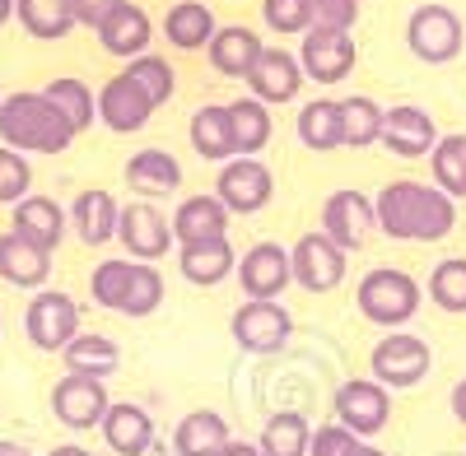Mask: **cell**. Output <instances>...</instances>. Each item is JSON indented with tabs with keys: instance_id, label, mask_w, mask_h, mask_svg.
Returning <instances> with one entry per match:
<instances>
[{
	"instance_id": "1",
	"label": "cell",
	"mask_w": 466,
	"mask_h": 456,
	"mask_svg": "<svg viewBox=\"0 0 466 456\" xmlns=\"http://www.w3.org/2000/svg\"><path fill=\"white\" fill-rule=\"evenodd\" d=\"M378 228L392 243H439L457 228V201L434 182H387L373 196Z\"/></svg>"
},
{
	"instance_id": "2",
	"label": "cell",
	"mask_w": 466,
	"mask_h": 456,
	"mask_svg": "<svg viewBox=\"0 0 466 456\" xmlns=\"http://www.w3.org/2000/svg\"><path fill=\"white\" fill-rule=\"evenodd\" d=\"M0 144L19 154H66L75 144V126L43 94H10L0 98Z\"/></svg>"
},
{
	"instance_id": "3",
	"label": "cell",
	"mask_w": 466,
	"mask_h": 456,
	"mask_svg": "<svg viewBox=\"0 0 466 456\" xmlns=\"http://www.w3.org/2000/svg\"><path fill=\"white\" fill-rule=\"evenodd\" d=\"M420 298L424 289L406 275V271H392V265H378V271H369L360 280V312L373 322V326H387V331H401L415 312H420Z\"/></svg>"
},
{
	"instance_id": "4",
	"label": "cell",
	"mask_w": 466,
	"mask_h": 456,
	"mask_svg": "<svg viewBox=\"0 0 466 456\" xmlns=\"http://www.w3.org/2000/svg\"><path fill=\"white\" fill-rule=\"evenodd\" d=\"M430 368H434L430 345H424L420 335H410V331H387L378 345H373V354H369L373 382H382L387 392H410V387H420L424 377H430Z\"/></svg>"
},
{
	"instance_id": "5",
	"label": "cell",
	"mask_w": 466,
	"mask_h": 456,
	"mask_svg": "<svg viewBox=\"0 0 466 456\" xmlns=\"http://www.w3.org/2000/svg\"><path fill=\"white\" fill-rule=\"evenodd\" d=\"M24 335L33 350L61 354L75 335H80V302L66 289H37L33 302L24 308Z\"/></svg>"
},
{
	"instance_id": "6",
	"label": "cell",
	"mask_w": 466,
	"mask_h": 456,
	"mask_svg": "<svg viewBox=\"0 0 466 456\" xmlns=\"http://www.w3.org/2000/svg\"><path fill=\"white\" fill-rule=\"evenodd\" d=\"M461 43H466V28L457 19V10L448 5H415L410 19H406V47L415 61L424 65H448L461 56Z\"/></svg>"
},
{
	"instance_id": "7",
	"label": "cell",
	"mask_w": 466,
	"mask_h": 456,
	"mask_svg": "<svg viewBox=\"0 0 466 456\" xmlns=\"http://www.w3.org/2000/svg\"><path fill=\"white\" fill-rule=\"evenodd\" d=\"M228 331L238 340V350L248 354H280L294 335V317L280 308V298H243Z\"/></svg>"
},
{
	"instance_id": "8",
	"label": "cell",
	"mask_w": 466,
	"mask_h": 456,
	"mask_svg": "<svg viewBox=\"0 0 466 456\" xmlns=\"http://www.w3.org/2000/svg\"><path fill=\"white\" fill-rule=\"evenodd\" d=\"M331 405H336V424H345L355 438H373L392 420V392L382 382H373V377H350V382H340Z\"/></svg>"
},
{
	"instance_id": "9",
	"label": "cell",
	"mask_w": 466,
	"mask_h": 456,
	"mask_svg": "<svg viewBox=\"0 0 466 456\" xmlns=\"http://www.w3.org/2000/svg\"><path fill=\"white\" fill-rule=\"evenodd\" d=\"M215 196L224 201L228 214H261L270 205V196H276V177H270V168L261 159L233 154L215 177Z\"/></svg>"
},
{
	"instance_id": "10",
	"label": "cell",
	"mask_w": 466,
	"mask_h": 456,
	"mask_svg": "<svg viewBox=\"0 0 466 456\" xmlns=\"http://www.w3.org/2000/svg\"><path fill=\"white\" fill-rule=\"evenodd\" d=\"M294 56L303 65V80L340 84V80H350V70H355L360 47H355V37H350L345 28H308Z\"/></svg>"
},
{
	"instance_id": "11",
	"label": "cell",
	"mask_w": 466,
	"mask_h": 456,
	"mask_svg": "<svg viewBox=\"0 0 466 456\" xmlns=\"http://www.w3.org/2000/svg\"><path fill=\"white\" fill-rule=\"evenodd\" d=\"M107 405H112V396H107V382H98V377L66 372L61 382L52 387V414H56L66 429H75V433L98 429Z\"/></svg>"
},
{
	"instance_id": "12",
	"label": "cell",
	"mask_w": 466,
	"mask_h": 456,
	"mask_svg": "<svg viewBox=\"0 0 466 456\" xmlns=\"http://www.w3.org/2000/svg\"><path fill=\"white\" fill-rule=\"evenodd\" d=\"M378 228V214H373V201L364 192H350V186H340V192H331L322 201V233L340 247V252H360L369 243V233Z\"/></svg>"
},
{
	"instance_id": "13",
	"label": "cell",
	"mask_w": 466,
	"mask_h": 456,
	"mask_svg": "<svg viewBox=\"0 0 466 456\" xmlns=\"http://www.w3.org/2000/svg\"><path fill=\"white\" fill-rule=\"evenodd\" d=\"M289 265H294V284L308 293H331L345 280V252L327 233H303L289 252Z\"/></svg>"
},
{
	"instance_id": "14",
	"label": "cell",
	"mask_w": 466,
	"mask_h": 456,
	"mask_svg": "<svg viewBox=\"0 0 466 456\" xmlns=\"http://www.w3.org/2000/svg\"><path fill=\"white\" fill-rule=\"evenodd\" d=\"M116 243L127 247L131 261H159L173 252V223L154 210V205H122V219H116Z\"/></svg>"
},
{
	"instance_id": "15",
	"label": "cell",
	"mask_w": 466,
	"mask_h": 456,
	"mask_svg": "<svg viewBox=\"0 0 466 456\" xmlns=\"http://www.w3.org/2000/svg\"><path fill=\"white\" fill-rule=\"evenodd\" d=\"M149 117H154V103L127 70L112 74V80L98 89V122L112 135H136V131H145Z\"/></svg>"
},
{
	"instance_id": "16",
	"label": "cell",
	"mask_w": 466,
	"mask_h": 456,
	"mask_svg": "<svg viewBox=\"0 0 466 456\" xmlns=\"http://www.w3.org/2000/svg\"><path fill=\"white\" fill-rule=\"evenodd\" d=\"M294 284V265L280 243H257L238 256V289L243 298H280Z\"/></svg>"
},
{
	"instance_id": "17",
	"label": "cell",
	"mask_w": 466,
	"mask_h": 456,
	"mask_svg": "<svg viewBox=\"0 0 466 456\" xmlns=\"http://www.w3.org/2000/svg\"><path fill=\"white\" fill-rule=\"evenodd\" d=\"M378 144H387L397 159H424L439 144V126H434V117L424 107L397 103V107L382 112V140Z\"/></svg>"
},
{
	"instance_id": "18",
	"label": "cell",
	"mask_w": 466,
	"mask_h": 456,
	"mask_svg": "<svg viewBox=\"0 0 466 456\" xmlns=\"http://www.w3.org/2000/svg\"><path fill=\"white\" fill-rule=\"evenodd\" d=\"M248 89H252V98H261L266 107H270V103H294L299 89H303V65H299V56L285 52V47H261V56H257L252 70H248Z\"/></svg>"
},
{
	"instance_id": "19",
	"label": "cell",
	"mask_w": 466,
	"mask_h": 456,
	"mask_svg": "<svg viewBox=\"0 0 466 456\" xmlns=\"http://www.w3.org/2000/svg\"><path fill=\"white\" fill-rule=\"evenodd\" d=\"M98 433L116 456H145V451H154V414L136 401H112Z\"/></svg>"
},
{
	"instance_id": "20",
	"label": "cell",
	"mask_w": 466,
	"mask_h": 456,
	"mask_svg": "<svg viewBox=\"0 0 466 456\" xmlns=\"http://www.w3.org/2000/svg\"><path fill=\"white\" fill-rule=\"evenodd\" d=\"M0 280L15 284V289H47L52 280V252L37 247L28 238H19L15 228L10 233H0Z\"/></svg>"
},
{
	"instance_id": "21",
	"label": "cell",
	"mask_w": 466,
	"mask_h": 456,
	"mask_svg": "<svg viewBox=\"0 0 466 456\" xmlns=\"http://www.w3.org/2000/svg\"><path fill=\"white\" fill-rule=\"evenodd\" d=\"M177 271L187 284L197 289H215L238 271V252L228 238H210V243H182L177 247Z\"/></svg>"
},
{
	"instance_id": "22",
	"label": "cell",
	"mask_w": 466,
	"mask_h": 456,
	"mask_svg": "<svg viewBox=\"0 0 466 456\" xmlns=\"http://www.w3.org/2000/svg\"><path fill=\"white\" fill-rule=\"evenodd\" d=\"M98 43H103V52L107 56H122V61H131V56H145L149 52V37H154V24H149V15L136 5V0H122L98 28Z\"/></svg>"
},
{
	"instance_id": "23",
	"label": "cell",
	"mask_w": 466,
	"mask_h": 456,
	"mask_svg": "<svg viewBox=\"0 0 466 456\" xmlns=\"http://www.w3.org/2000/svg\"><path fill=\"white\" fill-rule=\"evenodd\" d=\"M116 219H122V205H116V196L103 192V186H89V192H80L70 205V228L80 233L85 247L116 243Z\"/></svg>"
},
{
	"instance_id": "24",
	"label": "cell",
	"mask_w": 466,
	"mask_h": 456,
	"mask_svg": "<svg viewBox=\"0 0 466 456\" xmlns=\"http://www.w3.org/2000/svg\"><path fill=\"white\" fill-rule=\"evenodd\" d=\"M66 223H70V214L52 201V196H24V201H15V219H10V228L19 238H28V243H37V247H47V252H56L61 247V238H66Z\"/></svg>"
},
{
	"instance_id": "25",
	"label": "cell",
	"mask_w": 466,
	"mask_h": 456,
	"mask_svg": "<svg viewBox=\"0 0 466 456\" xmlns=\"http://www.w3.org/2000/svg\"><path fill=\"white\" fill-rule=\"evenodd\" d=\"M187 135H191V149L206 159V164H228L238 154V144H233V122H228V103H206L191 112L187 122Z\"/></svg>"
},
{
	"instance_id": "26",
	"label": "cell",
	"mask_w": 466,
	"mask_h": 456,
	"mask_svg": "<svg viewBox=\"0 0 466 456\" xmlns=\"http://www.w3.org/2000/svg\"><path fill=\"white\" fill-rule=\"evenodd\" d=\"M228 442H233V433H228V420L219 410H191L173 429V451L177 456H219Z\"/></svg>"
},
{
	"instance_id": "27",
	"label": "cell",
	"mask_w": 466,
	"mask_h": 456,
	"mask_svg": "<svg viewBox=\"0 0 466 456\" xmlns=\"http://www.w3.org/2000/svg\"><path fill=\"white\" fill-rule=\"evenodd\" d=\"M228 210L219 196H187L173 214V238L182 243H210V238H228Z\"/></svg>"
},
{
	"instance_id": "28",
	"label": "cell",
	"mask_w": 466,
	"mask_h": 456,
	"mask_svg": "<svg viewBox=\"0 0 466 456\" xmlns=\"http://www.w3.org/2000/svg\"><path fill=\"white\" fill-rule=\"evenodd\" d=\"M127 186L140 196H168L182 186V164L168 149H136L127 159Z\"/></svg>"
},
{
	"instance_id": "29",
	"label": "cell",
	"mask_w": 466,
	"mask_h": 456,
	"mask_svg": "<svg viewBox=\"0 0 466 456\" xmlns=\"http://www.w3.org/2000/svg\"><path fill=\"white\" fill-rule=\"evenodd\" d=\"M261 37L252 33V28H243V24H228V28H215V37H210V65L219 70V74H228V80H248V70H252V61L261 56Z\"/></svg>"
},
{
	"instance_id": "30",
	"label": "cell",
	"mask_w": 466,
	"mask_h": 456,
	"mask_svg": "<svg viewBox=\"0 0 466 456\" xmlns=\"http://www.w3.org/2000/svg\"><path fill=\"white\" fill-rule=\"evenodd\" d=\"M219 19L210 5H201V0H177V5L164 15V37L177 47V52H201L210 47Z\"/></svg>"
},
{
	"instance_id": "31",
	"label": "cell",
	"mask_w": 466,
	"mask_h": 456,
	"mask_svg": "<svg viewBox=\"0 0 466 456\" xmlns=\"http://www.w3.org/2000/svg\"><path fill=\"white\" fill-rule=\"evenodd\" d=\"M66 359V372H80V377H98V382H107V377L122 368V350H116V340L98 335V331H80L70 340V345L61 350Z\"/></svg>"
},
{
	"instance_id": "32",
	"label": "cell",
	"mask_w": 466,
	"mask_h": 456,
	"mask_svg": "<svg viewBox=\"0 0 466 456\" xmlns=\"http://www.w3.org/2000/svg\"><path fill=\"white\" fill-rule=\"evenodd\" d=\"M294 131H299L303 149H313V154L345 149V135H340V98H313V103H303Z\"/></svg>"
},
{
	"instance_id": "33",
	"label": "cell",
	"mask_w": 466,
	"mask_h": 456,
	"mask_svg": "<svg viewBox=\"0 0 466 456\" xmlns=\"http://www.w3.org/2000/svg\"><path fill=\"white\" fill-rule=\"evenodd\" d=\"M15 19L24 24L28 37H37V43H61V37H70L80 28L70 0H15Z\"/></svg>"
},
{
	"instance_id": "34",
	"label": "cell",
	"mask_w": 466,
	"mask_h": 456,
	"mask_svg": "<svg viewBox=\"0 0 466 456\" xmlns=\"http://www.w3.org/2000/svg\"><path fill=\"white\" fill-rule=\"evenodd\" d=\"M43 98L75 126V135L89 131V126L98 122V94H94L85 80H75V74H61V80H52V84L43 89Z\"/></svg>"
},
{
	"instance_id": "35",
	"label": "cell",
	"mask_w": 466,
	"mask_h": 456,
	"mask_svg": "<svg viewBox=\"0 0 466 456\" xmlns=\"http://www.w3.org/2000/svg\"><path fill=\"white\" fill-rule=\"evenodd\" d=\"M308 442H313V424H308L299 410H280L266 420L257 451L261 456H308Z\"/></svg>"
},
{
	"instance_id": "36",
	"label": "cell",
	"mask_w": 466,
	"mask_h": 456,
	"mask_svg": "<svg viewBox=\"0 0 466 456\" xmlns=\"http://www.w3.org/2000/svg\"><path fill=\"white\" fill-rule=\"evenodd\" d=\"M228 122H233V144H238V154H261V149L270 144V107L261 98H238L228 103Z\"/></svg>"
},
{
	"instance_id": "37",
	"label": "cell",
	"mask_w": 466,
	"mask_h": 456,
	"mask_svg": "<svg viewBox=\"0 0 466 456\" xmlns=\"http://www.w3.org/2000/svg\"><path fill=\"white\" fill-rule=\"evenodd\" d=\"M340 135H345V149H369L382 140V107L364 94L355 98H340Z\"/></svg>"
},
{
	"instance_id": "38",
	"label": "cell",
	"mask_w": 466,
	"mask_h": 456,
	"mask_svg": "<svg viewBox=\"0 0 466 456\" xmlns=\"http://www.w3.org/2000/svg\"><path fill=\"white\" fill-rule=\"evenodd\" d=\"M131 280H136V261L131 256H112V261H98L94 275H89V293L98 308L107 312H122V302L131 293Z\"/></svg>"
},
{
	"instance_id": "39",
	"label": "cell",
	"mask_w": 466,
	"mask_h": 456,
	"mask_svg": "<svg viewBox=\"0 0 466 456\" xmlns=\"http://www.w3.org/2000/svg\"><path fill=\"white\" fill-rule=\"evenodd\" d=\"M434 154V186L448 192L452 201H466V135H439V144L430 149Z\"/></svg>"
},
{
	"instance_id": "40",
	"label": "cell",
	"mask_w": 466,
	"mask_h": 456,
	"mask_svg": "<svg viewBox=\"0 0 466 456\" xmlns=\"http://www.w3.org/2000/svg\"><path fill=\"white\" fill-rule=\"evenodd\" d=\"M127 74L149 94L154 107H164L173 98V89H177V74H173V61L168 56H149V52L145 56H131L127 61Z\"/></svg>"
},
{
	"instance_id": "41",
	"label": "cell",
	"mask_w": 466,
	"mask_h": 456,
	"mask_svg": "<svg viewBox=\"0 0 466 456\" xmlns=\"http://www.w3.org/2000/svg\"><path fill=\"white\" fill-rule=\"evenodd\" d=\"M430 298H434V308H443V312H466V261L461 256H448V261L434 265Z\"/></svg>"
},
{
	"instance_id": "42",
	"label": "cell",
	"mask_w": 466,
	"mask_h": 456,
	"mask_svg": "<svg viewBox=\"0 0 466 456\" xmlns=\"http://www.w3.org/2000/svg\"><path fill=\"white\" fill-rule=\"evenodd\" d=\"M164 308V275L154 271L149 261H136V280H131V293L122 302V317H154Z\"/></svg>"
},
{
	"instance_id": "43",
	"label": "cell",
	"mask_w": 466,
	"mask_h": 456,
	"mask_svg": "<svg viewBox=\"0 0 466 456\" xmlns=\"http://www.w3.org/2000/svg\"><path fill=\"white\" fill-rule=\"evenodd\" d=\"M261 19L280 37H303L313 28V5L308 0H261Z\"/></svg>"
},
{
	"instance_id": "44",
	"label": "cell",
	"mask_w": 466,
	"mask_h": 456,
	"mask_svg": "<svg viewBox=\"0 0 466 456\" xmlns=\"http://www.w3.org/2000/svg\"><path fill=\"white\" fill-rule=\"evenodd\" d=\"M33 192V168H28V154L19 149L0 144V205H15Z\"/></svg>"
},
{
	"instance_id": "45",
	"label": "cell",
	"mask_w": 466,
	"mask_h": 456,
	"mask_svg": "<svg viewBox=\"0 0 466 456\" xmlns=\"http://www.w3.org/2000/svg\"><path fill=\"white\" fill-rule=\"evenodd\" d=\"M360 447H364V438H355L345 424H322V429H313L308 456H355Z\"/></svg>"
},
{
	"instance_id": "46",
	"label": "cell",
	"mask_w": 466,
	"mask_h": 456,
	"mask_svg": "<svg viewBox=\"0 0 466 456\" xmlns=\"http://www.w3.org/2000/svg\"><path fill=\"white\" fill-rule=\"evenodd\" d=\"M313 5V28H355L360 19V0H308Z\"/></svg>"
},
{
	"instance_id": "47",
	"label": "cell",
	"mask_w": 466,
	"mask_h": 456,
	"mask_svg": "<svg viewBox=\"0 0 466 456\" xmlns=\"http://www.w3.org/2000/svg\"><path fill=\"white\" fill-rule=\"evenodd\" d=\"M75 5V24H85V28H98L116 5H122V0H70Z\"/></svg>"
},
{
	"instance_id": "48",
	"label": "cell",
	"mask_w": 466,
	"mask_h": 456,
	"mask_svg": "<svg viewBox=\"0 0 466 456\" xmlns=\"http://www.w3.org/2000/svg\"><path fill=\"white\" fill-rule=\"evenodd\" d=\"M448 405H452V420H457V424H466V377H461V382L452 387Z\"/></svg>"
},
{
	"instance_id": "49",
	"label": "cell",
	"mask_w": 466,
	"mask_h": 456,
	"mask_svg": "<svg viewBox=\"0 0 466 456\" xmlns=\"http://www.w3.org/2000/svg\"><path fill=\"white\" fill-rule=\"evenodd\" d=\"M219 456H261V451H257V442H228Z\"/></svg>"
},
{
	"instance_id": "50",
	"label": "cell",
	"mask_w": 466,
	"mask_h": 456,
	"mask_svg": "<svg viewBox=\"0 0 466 456\" xmlns=\"http://www.w3.org/2000/svg\"><path fill=\"white\" fill-rule=\"evenodd\" d=\"M47 456H94L89 447H80V442H61V447H52Z\"/></svg>"
},
{
	"instance_id": "51",
	"label": "cell",
	"mask_w": 466,
	"mask_h": 456,
	"mask_svg": "<svg viewBox=\"0 0 466 456\" xmlns=\"http://www.w3.org/2000/svg\"><path fill=\"white\" fill-rule=\"evenodd\" d=\"M0 456H33V451H28L24 442H10V438H5V442H0Z\"/></svg>"
},
{
	"instance_id": "52",
	"label": "cell",
	"mask_w": 466,
	"mask_h": 456,
	"mask_svg": "<svg viewBox=\"0 0 466 456\" xmlns=\"http://www.w3.org/2000/svg\"><path fill=\"white\" fill-rule=\"evenodd\" d=\"M15 19V0H0V28H5Z\"/></svg>"
},
{
	"instance_id": "53",
	"label": "cell",
	"mask_w": 466,
	"mask_h": 456,
	"mask_svg": "<svg viewBox=\"0 0 466 456\" xmlns=\"http://www.w3.org/2000/svg\"><path fill=\"white\" fill-rule=\"evenodd\" d=\"M355 456H387V451H378V447H369V442H364V447H360Z\"/></svg>"
},
{
	"instance_id": "54",
	"label": "cell",
	"mask_w": 466,
	"mask_h": 456,
	"mask_svg": "<svg viewBox=\"0 0 466 456\" xmlns=\"http://www.w3.org/2000/svg\"><path fill=\"white\" fill-rule=\"evenodd\" d=\"M0 331H5V317H0Z\"/></svg>"
}]
</instances>
